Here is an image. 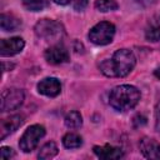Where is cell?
Masks as SVG:
<instances>
[{"instance_id":"6da1fadb","label":"cell","mask_w":160,"mask_h":160,"mask_svg":"<svg viewBox=\"0 0 160 160\" xmlns=\"http://www.w3.org/2000/svg\"><path fill=\"white\" fill-rule=\"evenodd\" d=\"M136 58L129 49L116 50L111 59L104 60L100 64V70L110 78H124L135 68Z\"/></svg>"},{"instance_id":"7a4b0ae2","label":"cell","mask_w":160,"mask_h":160,"mask_svg":"<svg viewBox=\"0 0 160 160\" xmlns=\"http://www.w3.org/2000/svg\"><path fill=\"white\" fill-rule=\"evenodd\" d=\"M140 100V91L132 85L115 86L109 95L110 105L118 111H128L136 106Z\"/></svg>"},{"instance_id":"3957f363","label":"cell","mask_w":160,"mask_h":160,"mask_svg":"<svg viewBox=\"0 0 160 160\" xmlns=\"http://www.w3.org/2000/svg\"><path fill=\"white\" fill-rule=\"evenodd\" d=\"M34 30L39 38L45 40H59L64 35V26L59 21L50 19H42L38 21Z\"/></svg>"},{"instance_id":"277c9868","label":"cell","mask_w":160,"mask_h":160,"mask_svg":"<svg viewBox=\"0 0 160 160\" xmlns=\"http://www.w3.org/2000/svg\"><path fill=\"white\" fill-rule=\"evenodd\" d=\"M115 35V26L111 22L101 21L92 26L89 31V39L95 45H108L112 41Z\"/></svg>"},{"instance_id":"5b68a950","label":"cell","mask_w":160,"mask_h":160,"mask_svg":"<svg viewBox=\"0 0 160 160\" xmlns=\"http://www.w3.org/2000/svg\"><path fill=\"white\" fill-rule=\"evenodd\" d=\"M44 136H45V128L44 126L38 125V124L31 125L25 130V132L20 138L19 146L24 152H30L38 146L39 141Z\"/></svg>"},{"instance_id":"8992f818","label":"cell","mask_w":160,"mask_h":160,"mask_svg":"<svg viewBox=\"0 0 160 160\" xmlns=\"http://www.w3.org/2000/svg\"><path fill=\"white\" fill-rule=\"evenodd\" d=\"M24 92L20 89L10 88L1 92V111L16 110L24 102Z\"/></svg>"},{"instance_id":"52a82bcc","label":"cell","mask_w":160,"mask_h":160,"mask_svg":"<svg viewBox=\"0 0 160 160\" xmlns=\"http://www.w3.org/2000/svg\"><path fill=\"white\" fill-rule=\"evenodd\" d=\"M44 56H45L46 61L52 65H58V64L69 61V51L62 44H56V45L48 48L45 50Z\"/></svg>"},{"instance_id":"ba28073f","label":"cell","mask_w":160,"mask_h":160,"mask_svg":"<svg viewBox=\"0 0 160 160\" xmlns=\"http://www.w3.org/2000/svg\"><path fill=\"white\" fill-rule=\"evenodd\" d=\"M25 46V42L21 38H10L2 39L0 41V54L1 56H12L19 54Z\"/></svg>"},{"instance_id":"9c48e42d","label":"cell","mask_w":160,"mask_h":160,"mask_svg":"<svg viewBox=\"0 0 160 160\" xmlns=\"http://www.w3.org/2000/svg\"><path fill=\"white\" fill-rule=\"evenodd\" d=\"M38 91L45 96L55 98L61 91V84L56 78H45L38 84Z\"/></svg>"},{"instance_id":"30bf717a","label":"cell","mask_w":160,"mask_h":160,"mask_svg":"<svg viewBox=\"0 0 160 160\" xmlns=\"http://www.w3.org/2000/svg\"><path fill=\"white\" fill-rule=\"evenodd\" d=\"M24 122V118L21 115H12L10 118H6L1 121L0 126V139H5L8 135L16 131Z\"/></svg>"},{"instance_id":"8fae6325","label":"cell","mask_w":160,"mask_h":160,"mask_svg":"<svg viewBox=\"0 0 160 160\" xmlns=\"http://www.w3.org/2000/svg\"><path fill=\"white\" fill-rule=\"evenodd\" d=\"M142 155L148 159H160V144L150 138H142L139 142Z\"/></svg>"},{"instance_id":"7c38bea8","label":"cell","mask_w":160,"mask_h":160,"mask_svg":"<svg viewBox=\"0 0 160 160\" xmlns=\"http://www.w3.org/2000/svg\"><path fill=\"white\" fill-rule=\"evenodd\" d=\"M94 154L104 160H115L124 156V152L120 148L112 146V145H104V146H94L92 148Z\"/></svg>"},{"instance_id":"4fadbf2b","label":"cell","mask_w":160,"mask_h":160,"mask_svg":"<svg viewBox=\"0 0 160 160\" xmlns=\"http://www.w3.org/2000/svg\"><path fill=\"white\" fill-rule=\"evenodd\" d=\"M145 38L149 41H154V42L160 40V12L155 14L150 19L148 28L145 30Z\"/></svg>"},{"instance_id":"5bb4252c","label":"cell","mask_w":160,"mask_h":160,"mask_svg":"<svg viewBox=\"0 0 160 160\" xmlns=\"http://www.w3.org/2000/svg\"><path fill=\"white\" fill-rule=\"evenodd\" d=\"M21 21L11 14H1L0 16V26L4 31H15L20 28Z\"/></svg>"},{"instance_id":"9a60e30c","label":"cell","mask_w":160,"mask_h":160,"mask_svg":"<svg viewBox=\"0 0 160 160\" xmlns=\"http://www.w3.org/2000/svg\"><path fill=\"white\" fill-rule=\"evenodd\" d=\"M62 144L68 149H78L82 145V139L80 135H78L75 132H68L62 138Z\"/></svg>"},{"instance_id":"2e32d148","label":"cell","mask_w":160,"mask_h":160,"mask_svg":"<svg viewBox=\"0 0 160 160\" xmlns=\"http://www.w3.org/2000/svg\"><path fill=\"white\" fill-rule=\"evenodd\" d=\"M58 146H56V144L54 142V141H49V142H46L41 149H40V151H39V154H38V158L40 159V160H45V159H51V158H54L56 154H58Z\"/></svg>"},{"instance_id":"e0dca14e","label":"cell","mask_w":160,"mask_h":160,"mask_svg":"<svg viewBox=\"0 0 160 160\" xmlns=\"http://www.w3.org/2000/svg\"><path fill=\"white\" fill-rule=\"evenodd\" d=\"M65 125L69 129H79L82 125V118L79 111H70L65 116Z\"/></svg>"},{"instance_id":"ac0fdd59","label":"cell","mask_w":160,"mask_h":160,"mask_svg":"<svg viewBox=\"0 0 160 160\" xmlns=\"http://www.w3.org/2000/svg\"><path fill=\"white\" fill-rule=\"evenodd\" d=\"M95 8L101 12H108V11L116 10L119 8V5L115 0H96Z\"/></svg>"},{"instance_id":"d6986e66","label":"cell","mask_w":160,"mask_h":160,"mask_svg":"<svg viewBox=\"0 0 160 160\" xmlns=\"http://www.w3.org/2000/svg\"><path fill=\"white\" fill-rule=\"evenodd\" d=\"M21 2L30 11H40L46 6V0H21Z\"/></svg>"},{"instance_id":"ffe728a7","label":"cell","mask_w":160,"mask_h":160,"mask_svg":"<svg viewBox=\"0 0 160 160\" xmlns=\"http://www.w3.org/2000/svg\"><path fill=\"white\" fill-rule=\"evenodd\" d=\"M14 155H15L14 154V150L11 148H9V146H2L0 149V158L1 159H10Z\"/></svg>"},{"instance_id":"44dd1931","label":"cell","mask_w":160,"mask_h":160,"mask_svg":"<svg viewBox=\"0 0 160 160\" xmlns=\"http://www.w3.org/2000/svg\"><path fill=\"white\" fill-rule=\"evenodd\" d=\"M88 2H89V0H72L71 5L76 11H80V10H84L88 6Z\"/></svg>"},{"instance_id":"7402d4cb","label":"cell","mask_w":160,"mask_h":160,"mask_svg":"<svg viewBox=\"0 0 160 160\" xmlns=\"http://www.w3.org/2000/svg\"><path fill=\"white\" fill-rule=\"evenodd\" d=\"M156 129L160 132V105L156 109Z\"/></svg>"},{"instance_id":"603a6c76","label":"cell","mask_w":160,"mask_h":160,"mask_svg":"<svg viewBox=\"0 0 160 160\" xmlns=\"http://www.w3.org/2000/svg\"><path fill=\"white\" fill-rule=\"evenodd\" d=\"M55 4H58V5H68V4H70L72 0H52Z\"/></svg>"},{"instance_id":"cb8c5ba5","label":"cell","mask_w":160,"mask_h":160,"mask_svg":"<svg viewBox=\"0 0 160 160\" xmlns=\"http://www.w3.org/2000/svg\"><path fill=\"white\" fill-rule=\"evenodd\" d=\"M154 75H155L158 79H160V68H158V69L154 71Z\"/></svg>"}]
</instances>
